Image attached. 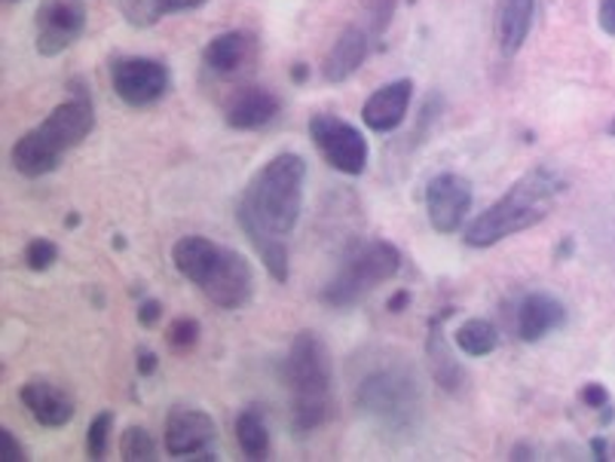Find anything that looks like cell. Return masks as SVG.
<instances>
[{"label": "cell", "instance_id": "obj_1", "mask_svg": "<svg viewBox=\"0 0 615 462\" xmlns=\"http://www.w3.org/2000/svg\"><path fill=\"white\" fill-rule=\"evenodd\" d=\"M303 181H306L303 157L279 153L254 172L236 205L242 233L252 242L258 258L264 261L266 273L273 275L279 285L289 282L285 239L294 233V227L301 221Z\"/></svg>", "mask_w": 615, "mask_h": 462}, {"label": "cell", "instance_id": "obj_2", "mask_svg": "<svg viewBox=\"0 0 615 462\" xmlns=\"http://www.w3.org/2000/svg\"><path fill=\"white\" fill-rule=\"evenodd\" d=\"M566 190V181L554 169H533L524 178H517L500 200L481 212L465 230V245L472 249H490L503 239L524 233L530 227L542 224L552 214L554 202Z\"/></svg>", "mask_w": 615, "mask_h": 462}, {"label": "cell", "instance_id": "obj_3", "mask_svg": "<svg viewBox=\"0 0 615 462\" xmlns=\"http://www.w3.org/2000/svg\"><path fill=\"white\" fill-rule=\"evenodd\" d=\"M172 263L218 310H239L252 300L254 273L242 251L205 237H184L172 245Z\"/></svg>", "mask_w": 615, "mask_h": 462}, {"label": "cell", "instance_id": "obj_4", "mask_svg": "<svg viewBox=\"0 0 615 462\" xmlns=\"http://www.w3.org/2000/svg\"><path fill=\"white\" fill-rule=\"evenodd\" d=\"M285 386L291 392L294 432H313L331 420V355L315 331H301L291 340L285 359Z\"/></svg>", "mask_w": 615, "mask_h": 462}, {"label": "cell", "instance_id": "obj_5", "mask_svg": "<svg viewBox=\"0 0 615 462\" xmlns=\"http://www.w3.org/2000/svg\"><path fill=\"white\" fill-rule=\"evenodd\" d=\"M402 270V251L390 239H362L355 242L340 263L334 279L322 288V303L346 310L364 300L374 288L395 279Z\"/></svg>", "mask_w": 615, "mask_h": 462}, {"label": "cell", "instance_id": "obj_6", "mask_svg": "<svg viewBox=\"0 0 615 462\" xmlns=\"http://www.w3.org/2000/svg\"><path fill=\"white\" fill-rule=\"evenodd\" d=\"M355 404L380 423L404 429L416 420V413L423 408V395L416 386V376L399 364V368H380L364 376L355 392Z\"/></svg>", "mask_w": 615, "mask_h": 462}, {"label": "cell", "instance_id": "obj_7", "mask_svg": "<svg viewBox=\"0 0 615 462\" xmlns=\"http://www.w3.org/2000/svg\"><path fill=\"white\" fill-rule=\"evenodd\" d=\"M310 138L331 169L343 175H362L367 165V141L355 125L340 120L337 113H313Z\"/></svg>", "mask_w": 615, "mask_h": 462}, {"label": "cell", "instance_id": "obj_8", "mask_svg": "<svg viewBox=\"0 0 615 462\" xmlns=\"http://www.w3.org/2000/svg\"><path fill=\"white\" fill-rule=\"evenodd\" d=\"M111 87L129 108H151L172 87V74L163 62L148 56H123L111 62Z\"/></svg>", "mask_w": 615, "mask_h": 462}, {"label": "cell", "instance_id": "obj_9", "mask_svg": "<svg viewBox=\"0 0 615 462\" xmlns=\"http://www.w3.org/2000/svg\"><path fill=\"white\" fill-rule=\"evenodd\" d=\"M87 31L83 0H40L34 13V43L40 56H62Z\"/></svg>", "mask_w": 615, "mask_h": 462}, {"label": "cell", "instance_id": "obj_10", "mask_svg": "<svg viewBox=\"0 0 615 462\" xmlns=\"http://www.w3.org/2000/svg\"><path fill=\"white\" fill-rule=\"evenodd\" d=\"M423 200H426V214L432 230L447 237V233H456L463 227V221L472 212L475 193H472V181H465L463 175L441 172L426 184Z\"/></svg>", "mask_w": 615, "mask_h": 462}, {"label": "cell", "instance_id": "obj_11", "mask_svg": "<svg viewBox=\"0 0 615 462\" xmlns=\"http://www.w3.org/2000/svg\"><path fill=\"white\" fill-rule=\"evenodd\" d=\"M95 129V108L89 101L87 92H77L74 99L62 101L59 108H52L50 117L34 129L47 144H50L59 157L77 148L83 138Z\"/></svg>", "mask_w": 615, "mask_h": 462}, {"label": "cell", "instance_id": "obj_12", "mask_svg": "<svg viewBox=\"0 0 615 462\" xmlns=\"http://www.w3.org/2000/svg\"><path fill=\"white\" fill-rule=\"evenodd\" d=\"M218 438V425L205 411L196 408H172L165 416V450L175 460L205 456L212 460V441Z\"/></svg>", "mask_w": 615, "mask_h": 462}, {"label": "cell", "instance_id": "obj_13", "mask_svg": "<svg viewBox=\"0 0 615 462\" xmlns=\"http://www.w3.org/2000/svg\"><path fill=\"white\" fill-rule=\"evenodd\" d=\"M411 99H414V80L411 77H402V80H392V83H383L380 89H374L362 108V120L371 132H395L399 125L404 123L407 117V108H411Z\"/></svg>", "mask_w": 615, "mask_h": 462}, {"label": "cell", "instance_id": "obj_14", "mask_svg": "<svg viewBox=\"0 0 615 462\" xmlns=\"http://www.w3.org/2000/svg\"><path fill=\"white\" fill-rule=\"evenodd\" d=\"M279 99L264 87H242L236 89L224 108V120L230 129L239 132H254L264 129L276 120Z\"/></svg>", "mask_w": 615, "mask_h": 462}, {"label": "cell", "instance_id": "obj_15", "mask_svg": "<svg viewBox=\"0 0 615 462\" xmlns=\"http://www.w3.org/2000/svg\"><path fill=\"white\" fill-rule=\"evenodd\" d=\"M566 307L548 291H533L517 307V338L524 343H540L542 338L564 328Z\"/></svg>", "mask_w": 615, "mask_h": 462}, {"label": "cell", "instance_id": "obj_16", "mask_svg": "<svg viewBox=\"0 0 615 462\" xmlns=\"http://www.w3.org/2000/svg\"><path fill=\"white\" fill-rule=\"evenodd\" d=\"M19 399H22L26 411L31 413L43 429L68 425L71 423V416H74V399H71L62 386L50 383V380H28L26 386L19 389Z\"/></svg>", "mask_w": 615, "mask_h": 462}, {"label": "cell", "instance_id": "obj_17", "mask_svg": "<svg viewBox=\"0 0 615 462\" xmlns=\"http://www.w3.org/2000/svg\"><path fill=\"white\" fill-rule=\"evenodd\" d=\"M371 31H364L359 26H350L337 40H334V47L325 56V64H322V77H325L327 83H346L359 68L367 59V52H371Z\"/></svg>", "mask_w": 615, "mask_h": 462}, {"label": "cell", "instance_id": "obj_18", "mask_svg": "<svg viewBox=\"0 0 615 462\" xmlns=\"http://www.w3.org/2000/svg\"><path fill=\"white\" fill-rule=\"evenodd\" d=\"M453 310H444L438 319H432V325H429V338H426V364L432 376H435V383H438L444 392H451V395H460L465 389V368L456 362V355H453L451 343H447V334H444V328H441V319Z\"/></svg>", "mask_w": 615, "mask_h": 462}, {"label": "cell", "instance_id": "obj_19", "mask_svg": "<svg viewBox=\"0 0 615 462\" xmlns=\"http://www.w3.org/2000/svg\"><path fill=\"white\" fill-rule=\"evenodd\" d=\"M252 56L254 38L249 31H226L209 40V47L202 50V64L218 77H236L252 62Z\"/></svg>", "mask_w": 615, "mask_h": 462}, {"label": "cell", "instance_id": "obj_20", "mask_svg": "<svg viewBox=\"0 0 615 462\" xmlns=\"http://www.w3.org/2000/svg\"><path fill=\"white\" fill-rule=\"evenodd\" d=\"M536 19V0H500L496 3V43L503 56H515L530 38Z\"/></svg>", "mask_w": 615, "mask_h": 462}, {"label": "cell", "instance_id": "obj_21", "mask_svg": "<svg viewBox=\"0 0 615 462\" xmlns=\"http://www.w3.org/2000/svg\"><path fill=\"white\" fill-rule=\"evenodd\" d=\"M10 163H13V169L19 175L43 178L59 169L62 157L31 129V132H26V135L13 144V150H10Z\"/></svg>", "mask_w": 615, "mask_h": 462}, {"label": "cell", "instance_id": "obj_22", "mask_svg": "<svg viewBox=\"0 0 615 462\" xmlns=\"http://www.w3.org/2000/svg\"><path fill=\"white\" fill-rule=\"evenodd\" d=\"M236 441L239 450L245 460L261 462L270 456V432H266V423L261 411H242L236 416Z\"/></svg>", "mask_w": 615, "mask_h": 462}, {"label": "cell", "instance_id": "obj_23", "mask_svg": "<svg viewBox=\"0 0 615 462\" xmlns=\"http://www.w3.org/2000/svg\"><path fill=\"white\" fill-rule=\"evenodd\" d=\"M453 340H456V346H460L463 355H468V359H484V355H490V352L500 346V331L490 325L487 319H468V322L456 328Z\"/></svg>", "mask_w": 615, "mask_h": 462}, {"label": "cell", "instance_id": "obj_24", "mask_svg": "<svg viewBox=\"0 0 615 462\" xmlns=\"http://www.w3.org/2000/svg\"><path fill=\"white\" fill-rule=\"evenodd\" d=\"M120 456L127 462H151L157 460V441L144 425H129L120 438Z\"/></svg>", "mask_w": 615, "mask_h": 462}, {"label": "cell", "instance_id": "obj_25", "mask_svg": "<svg viewBox=\"0 0 615 462\" xmlns=\"http://www.w3.org/2000/svg\"><path fill=\"white\" fill-rule=\"evenodd\" d=\"M117 7H120V13H123L129 26L135 28H151L163 19L157 0H117Z\"/></svg>", "mask_w": 615, "mask_h": 462}, {"label": "cell", "instance_id": "obj_26", "mask_svg": "<svg viewBox=\"0 0 615 462\" xmlns=\"http://www.w3.org/2000/svg\"><path fill=\"white\" fill-rule=\"evenodd\" d=\"M111 425H113L111 411H101L92 416V423H89V432H87L89 460H104V453H108V441H111Z\"/></svg>", "mask_w": 615, "mask_h": 462}, {"label": "cell", "instance_id": "obj_27", "mask_svg": "<svg viewBox=\"0 0 615 462\" xmlns=\"http://www.w3.org/2000/svg\"><path fill=\"white\" fill-rule=\"evenodd\" d=\"M59 261V245L52 242V239H31L26 245V267L28 270H34V273H43V270H50L52 263Z\"/></svg>", "mask_w": 615, "mask_h": 462}, {"label": "cell", "instance_id": "obj_28", "mask_svg": "<svg viewBox=\"0 0 615 462\" xmlns=\"http://www.w3.org/2000/svg\"><path fill=\"white\" fill-rule=\"evenodd\" d=\"M200 322L196 319H178V322H172L169 325V334H165V340H169V346L175 352H190L196 343H200Z\"/></svg>", "mask_w": 615, "mask_h": 462}, {"label": "cell", "instance_id": "obj_29", "mask_svg": "<svg viewBox=\"0 0 615 462\" xmlns=\"http://www.w3.org/2000/svg\"><path fill=\"white\" fill-rule=\"evenodd\" d=\"M395 16V0H367V19H371V34L374 40L383 38V31L390 28Z\"/></svg>", "mask_w": 615, "mask_h": 462}, {"label": "cell", "instance_id": "obj_30", "mask_svg": "<svg viewBox=\"0 0 615 462\" xmlns=\"http://www.w3.org/2000/svg\"><path fill=\"white\" fill-rule=\"evenodd\" d=\"M578 399L585 408H594V411H601V408H609V389L603 386V383H585L582 392H578Z\"/></svg>", "mask_w": 615, "mask_h": 462}, {"label": "cell", "instance_id": "obj_31", "mask_svg": "<svg viewBox=\"0 0 615 462\" xmlns=\"http://www.w3.org/2000/svg\"><path fill=\"white\" fill-rule=\"evenodd\" d=\"M0 460L3 462H22L26 460V450L16 441L10 429H0Z\"/></svg>", "mask_w": 615, "mask_h": 462}, {"label": "cell", "instance_id": "obj_32", "mask_svg": "<svg viewBox=\"0 0 615 462\" xmlns=\"http://www.w3.org/2000/svg\"><path fill=\"white\" fill-rule=\"evenodd\" d=\"M160 315H163V303H160V300H144L139 307L141 328H153L160 322Z\"/></svg>", "mask_w": 615, "mask_h": 462}, {"label": "cell", "instance_id": "obj_33", "mask_svg": "<svg viewBox=\"0 0 615 462\" xmlns=\"http://www.w3.org/2000/svg\"><path fill=\"white\" fill-rule=\"evenodd\" d=\"M160 3V13L172 16V13H190V10H200L205 0H157Z\"/></svg>", "mask_w": 615, "mask_h": 462}, {"label": "cell", "instance_id": "obj_34", "mask_svg": "<svg viewBox=\"0 0 615 462\" xmlns=\"http://www.w3.org/2000/svg\"><path fill=\"white\" fill-rule=\"evenodd\" d=\"M597 22H601V28L609 38H615V0H601L597 3Z\"/></svg>", "mask_w": 615, "mask_h": 462}, {"label": "cell", "instance_id": "obj_35", "mask_svg": "<svg viewBox=\"0 0 615 462\" xmlns=\"http://www.w3.org/2000/svg\"><path fill=\"white\" fill-rule=\"evenodd\" d=\"M160 368V362H157V352L151 350H139V374L141 376H151L153 371Z\"/></svg>", "mask_w": 615, "mask_h": 462}, {"label": "cell", "instance_id": "obj_36", "mask_svg": "<svg viewBox=\"0 0 615 462\" xmlns=\"http://www.w3.org/2000/svg\"><path fill=\"white\" fill-rule=\"evenodd\" d=\"M407 300H411V294H407V291H399V294H392V298H390V313H402L404 307H407Z\"/></svg>", "mask_w": 615, "mask_h": 462}, {"label": "cell", "instance_id": "obj_37", "mask_svg": "<svg viewBox=\"0 0 615 462\" xmlns=\"http://www.w3.org/2000/svg\"><path fill=\"white\" fill-rule=\"evenodd\" d=\"M591 450L597 453V460H606V450H603V438H597V441H591Z\"/></svg>", "mask_w": 615, "mask_h": 462}, {"label": "cell", "instance_id": "obj_38", "mask_svg": "<svg viewBox=\"0 0 615 462\" xmlns=\"http://www.w3.org/2000/svg\"><path fill=\"white\" fill-rule=\"evenodd\" d=\"M291 77H294V80H303V77H306V68H294V71H291Z\"/></svg>", "mask_w": 615, "mask_h": 462}, {"label": "cell", "instance_id": "obj_39", "mask_svg": "<svg viewBox=\"0 0 615 462\" xmlns=\"http://www.w3.org/2000/svg\"><path fill=\"white\" fill-rule=\"evenodd\" d=\"M609 135L615 138V117H613V123H609Z\"/></svg>", "mask_w": 615, "mask_h": 462}]
</instances>
